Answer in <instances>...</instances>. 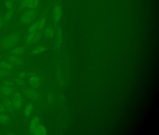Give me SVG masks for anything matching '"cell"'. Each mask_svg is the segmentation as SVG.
<instances>
[{
	"label": "cell",
	"mask_w": 159,
	"mask_h": 135,
	"mask_svg": "<svg viewBox=\"0 0 159 135\" xmlns=\"http://www.w3.org/2000/svg\"><path fill=\"white\" fill-rule=\"evenodd\" d=\"M19 41V36L16 34L9 35L0 41V46L3 49H9L15 46Z\"/></svg>",
	"instance_id": "1"
},
{
	"label": "cell",
	"mask_w": 159,
	"mask_h": 135,
	"mask_svg": "<svg viewBox=\"0 0 159 135\" xmlns=\"http://www.w3.org/2000/svg\"><path fill=\"white\" fill-rule=\"evenodd\" d=\"M37 12L34 9H29L24 11L20 17V21L24 24L31 23L36 17Z\"/></svg>",
	"instance_id": "2"
},
{
	"label": "cell",
	"mask_w": 159,
	"mask_h": 135,
	"mask_svg": "<svg viewBox=\"0 0 159 135\" xmlns=\"http://www.w3.org/2000/svg\"><path fill=\"white\" fill-rule=\"evenodd\" d=\"M46 23V19L45 17H42L36 22H34L29 27L28 29L29 34H33L39 32L44 28Z\"/></svg>",
	"instance_id": "3"
},
{
	"label": "cell",
	"mask_w": 159,
	"mask_h": 135,
	"mask_svg": "<svg viewBox=\"0 0 159 135\" xmlns=\"http://www.w3.org/2000/svg\"><path fill=\"white\" fill-rule=\"evenodd\" d=\"M39 4V0H21L20 3L19 8L21 11H24L28 8L35 9Z\"/></svg>",
	"instance_id": "4"
},
{
	"label": "cell",
	"mask_w": 159,
	"mask_h": 135,
	"mask_svg": "<svg viewBox=\"0 0 159 135\" xmlns=\"http://www.w3.org/2000/svg\"><path fill=\"white\" fill-rule=\"evenodd\" d=\"M41 37V34L39 32L33 34H29L26 38L25 42L27 44H33L39 41Z\"/></svg>",
	"instance_id": "5"
},
{
	"label": "cell",
	"mask_w": 159,
	"mask_h": 135,
	"mask_svg": "<svg viewBox=\"0 0 159 135\" xmlns=\"http://www.w3.org/2000/svg\"><path fill=\"white\" fill-rule=\"evenodd\" d=\"M13 107L15 110H18L21 109L23 105V99L19 94H16L13 96L12 99Z\"/></svg>",
	"instance_id": "6"
},
{
	"label": "cell",
	"mask_w": 159,
	"mask_h": 135,
	"mask_svg": "<svg viewBox=\"0 0 159 135\" xmlns=\"http://www.w3.org/2000/svg\"><path fill=\"white\" fill-rule=\"evenodd\" d=\"M61 15V9L58 5H56L53 9L52 14V17L54 23H57V22H58L60 19Z\"/></svg>",
	"instance_id": "7"
},
{
	"label": "cell",
	"mask_w": 159,
	"mask_h": 135,
	"mask_svg": "<svg viewBox=\"0 0 159 135\" xmlns=\"http://www.w3.org/2000/svg\"><path fill=\"white\" fill-rule=\"evenodd\" d=\"M40 124V119L37 116L35 117L32 119L30 124V129L32 134H34L36 129Z\"/></svg>",
	"instance_id": "8"
},
{
	"label": "cell",
	"mask_w": 159,
	"mask_h": 135,
	"mask_svg": "<svg viewBox=\"0 0 159 135\" xmlns=\"http://www.w3.org/2000/svg\"><path fill=\"white\" fill-rule=\"evenodd\" d=\"M34 106L32 103H28L24 107L23 114L26 117H30L33 112Z\"/></svg>",
	"instance_id": "9"
},
{
	"label": "cell",
	"mask_w": 159,
	"mask_h": 135,
	"mask_svg": "<svg viewBox=\"0 0 159 135\" xmlns=\"http://www.w3.org/2000/svg\"><path fill=\"white\" fill-rule=\"evenodd\" d=\"M29 83L30 86L33 88H37L40 84V79L37 76H33L29 79Z\"/></svg>",
	"instance_id": "10"
},
{
	"label": "cell",
	"mask_w": 159,
	"mask_h": 135,
	"mask_svg": "<svg viewBox=\"0 0 159 135\" xmlns=\"http://www.w3.org/2000/svg\"><path fill=\"white\" fill-rule=\"evenodd\" d=\"M24 52V50L23 47H21V46H15L11 50L10 53L11 55L16 56L23 53Z\"/></svg>",
	"instance_id": "11"
},
{
	"label": "cell",
	"mask_w": 159,
	"mask_h": 135,
	"mask_svg": "<svg viewBox=\"0 0 159 135\" xmlns=\"http://www.w3.org/2000/svg\"><path fill=\"white\" fill-rule=\"evenodd\" d=\"M3 103L5 107H6L7 109L8 110H12L13 108V105L12 102L10 99L8 97H5L3 99Z\"/></svg>",
	"instance_id": "12"
},
{
	"label": "cell",
	"mask_w": 159,
	"mask_h": 135,
	"mask_svg": "<svg viewBox=\"0 0 159 135\" xmlns=\"http://www.w3.org/2000/svg\"><path fill=\"white\" fill-rule=\"evenodd\" d=\"M47 133L46 129L45 128L43 125L40 124L39 126L38 127L36 131L34 133V135H44Z\"/></svg>",
	"instance_id": "13"
},
{
	"label": "cell",
	"mask_w": 159,
	"mask_h": 135,
	"mask_svg": "<svg viewBox=\"0 0 159 135\" xmlns=\"http://www.w3.org/2000/svg\"><path fill=\"white\" fill-rule=\"evenodd\" d=\"M10 120H11L10 118L6 114L4 113L0 114V123L2 124H8Z\"/></svg>",
	"instance_id": "14"
},
{
	"label": "cell",
	"mask_w": 159,
	"mask_h": 135,
	"mask_svg": "<svg viewBox=\"0 0 159 135\" xmlns=\"http://www.w3.org/2000/svg\"><path fill=\"white\" fill-rule=\"evenodd\" d=\"M45 50H46V48L45 46H39L33 49L31 53L34 54H40L45 52Z\"/></svg>",
	"instance_id": "15"
},
{
	"label": "cell",
	"mask_w": 159,
	"mask_h": 135,
	"mask_svg": "<svg viewBox=\"0 0 159 135\" xmlns=\"http://www.w3.org/2000/svg\"><path fill=\"white\" fill-rule=\"evenodd\" d=\"M15 12V9L14 8L11 9V11H8V13H6L4 16V19L5 22L9 21L12 17L14 15Z\"/></svg>",
	"instance_id": "16"
},
{
	"label": "cell",
	"mask_w": 159,
	"mask_h": 135,
	"mask_svg": "<svg viewBox=\"0 0 159 135\" xmlns=\"http://www.w3.org/2000/svg\"><path fill=\"white\" fill-rule=\"evenodd\" d=\"M1 91L2 94L5 96H9L12 92V90L7 87H3L1 89Z\"/></svg>",
	"instance_id": "17"
},
{
	"label": "cell",
	"mask_w": 159,
	"mask_h": 135,
	"mask_svg": "<svg viewBox=\"0 0 159 135\" xmlns=\"http://www.w3.org/2000/svg\"><path fill=\"white\" fill-rule=\"evenodd\" d=\"M43 34L47 38L52 37L53 35L52 29L50 28H47L43 31Z\"/></svg>",
	"instance_id": "18"
},
{
	"label": "cell",
	"mask_w": 159,
	"mask_h": 135,
	"mask_svg": "<svg viewBox=\"0 0 159 135\" xmlns=\"http://www.w3.org/2000/svg\"><path fill=\"white\" fill-rule=\"evenodd\" d=\"M0 67L5 69H13V66L8 62H1L0 63Z\"/></svg>",
	"instance_id": "19"
},
{
	"label": "cell",
	"mask_w": 159,
	"mask_h": 135,
	"mask_svg": "<svg viewBox=\"0 0 159 135\" xmlns=\"http://www.w3.org/2000/svg\"><path fill=\"white\" fill-rule=\"evenodd\" d=\"M4 4L8 11H11V9H12L14 8V7H13V2L9 1V0L5 1H4Z\"/></svg>",
	"instance_id": "20"
},
{
	"label": "cell",
	"mask_w": 159,
	"mask_h": 135,
	"mask_svg": "<svg viewBox=\"0 0 159 135\" xmlns=\"http://www.w3.org/2000/svg\"><path fill=\"white\" fill-rule=\"evenodd\" d=\"M6 110L7 109L4 106L0 104V112H1L2 113H5L6 112Z\"/></svg>",
	"instance_id": "21"
},
{
	"label": "cell",
	"mask_w": 159,
	"mask_h": 135,
	"mask_svg": "<svg viewBox=\"0 0 159 135\" xmlns=\"http://www.w3.org/2000/svg\"><path fill=\"white\" fill-rule=\"evenodd\" d=\"M5 22V21L4 19V16L0 14V27L4 25Z\"/></svg>",
	"instance_id": "22"
},
{
	"label": "cell",
	"mask_w": 159,
	"mask_h": 135,
	"mask_svg": "<svg viewBox=\"0 0 159 135\" xmlns=\"http://www.w3.org/2000/svg\"><path fill=\"white\" fill-rule=\"evenodd\" d=\"M3 71H1V70H0V76H1V75H4V74H5L4 72Z\"/></svg>",
	"instance_id": "23"
},
{
	"label": "cell",
	"mask_w": 159,
	"mask_h": 135,
	"mask_svg": "<svg viewBox=\"0 0 159 135\" xmlns=\"http://www.w3.org/2000/svg\"><path fill=\"white\" fill-rule=\"evenodd\" d=\"M9 1H13H13H15V0H9Z\"/></svg>",
	"instance_id": "24"
},
{
	"label": "cell",
	"mask_w": 159,
	"mask_h": 135,
	"mask_svg": "<svg viewBox=\"0 0 159 135\" xmlns=\"http://www.w3.org/2000/svg\"><path fill=\"white\" fill-rule=\"evenodd\" d=\"M0 60H1V58H0Z\"/></svg>",
	"instance_id": "25"
},
{
	"label": "cell",
	"mask_w": 159,
	"mask_h": 135,
	"mask_svg": "<svg viewBox=\"0 0 159 135\" xmlns=\"http://www.w3.org/2000/svg\"><path fill=\"white\" fill-rule=\"evenodd\" d=\"M20 1H21V0H20Z\"/></svg>",
	"instance_id": "26"
}]
</instances>
